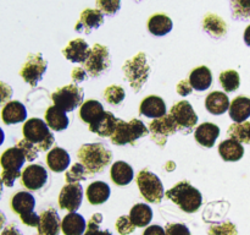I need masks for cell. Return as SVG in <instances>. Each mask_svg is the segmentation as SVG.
<instances>
[{"instance_id": "836d02e7", "label": "cell", "mask_w": 250, "mask_h": 235, "mask_svg": "<svg viewBox=\"0 0 250 235\" xmlns=\"http://www.w3.org/2000/svg\"><path fill=\"white\" fill-rule=\"evenodd\" d=\"M129 219L133 223L134 227H146L150 224L151 219H153V210L150 208V206L146 205V203H137L131 208Z\"/></svg>"}, {"instance_id": "4fadbf2b", "label": "cell", "mask_w": 250, "mask_h": 235, "mask_svg": "<svg viewBox=\"0 0 250 235\" xmlns=\"http://www.w3.org/2000/svg\"><path fill=\"white\" fill-rule=\"evenodd\" d=\"M83 188L80 183L66 184L59 195V206L61 210H67L70 213L77 212L82 205Z\"/></svg>"}, {"instance_id": "8992f818", "label": "cell", "mask_w": 250, "mask_h": 235, "mask_svg": "<svg viewBox=\"0 0 250 235\" xmlns=\"http://www.w3.org/2000/svg\"><path fill=\"white\" fill-rule=\"evenodd\" d=\"M149 134L148 127L139 119H132L126 122L119 119L114 135L111 136V142L117 146H125L127 143L133 144L137 140Z\"/></svg>"}, {"instance_id": "44dd1931", "label": "cell", "mask_w": 250, "mask_h": 235, "mask_svg": "<svg viewBox=\"0 0 250 235\" xmlns=\"http://www.w3.org/2000/svg\"><path fill=\"white\" fill-rule=\"evenodd\" d=\"M220 135V127L217 125L212 124V122H204V124L199 125L195 130V141L203 147L207 148H211L216 142L217 137Z\"/></svg>"}, {"instance_id": "bcb514c9", "label": "cell", "mask_w": 250, "mask_h": 235, "mask_svg": "<svg viewBox=\"0 0 250 235\" xmlns=\"http://www.w3.org/2000/svg\"><path fill=\"white\" fill-rule=\"evenodd\" d=\"M166 235H190L189 229L183 223H168L165 228Z\"/></svg>"}, {"instance_id": "ba28073f", "label": "cell", "mask_w": 250, "mask_h": 235, "mask_svg": "<svg viewBox=\"0 0 250 235\" xmlns=\"http://www.w3.org/2000/svg\"><path fill=\"white\" fill-rule=\"evenodd\" d=\"M83 98H84L83 90L78 87L77 85H75V83L59 88L51 95L54 105L59 109L63 110L65 113L73 112L76 108L82 105Z\"/></svg>"}, {"instance_id": "6da1fadb", "label": "cell", "mask_w": 250, "mask_h": 235, "mask_svg": "<svg viewBox=\"0 0 250 235\" xmlns=\"http://www.w3.org/2000/svg\"><path fill=\"white\" fill-rule=\"evenodd\" d=\"M77 158L92 175L102 173L112 161V153L104 143H85L78 149Z\"/></svg>"}, {"instance_id": "681fc988", "label": "cell", "mask_w": 250, "mask_h": 235, "mask_svg": "<svg viewBox=\"0 0 250 235\" xmlns=\"http://www.w3.org/2000/svg\"><path fill=\"white\" fill-rule=\"evenodd\" d=\"M193 91L192 86H190L189 83V80H182L178 82L177 85V93L180 95H182V97H186V95L190 94Z\"/></svg>"}, {"instance_id": "e575fe53", "label": "cell", "mask_w": 250, "mask_h": 235, "mask_svg": "<svg viewBox=\"0 0 250 235\" xmlns=\"http://www.w3.org/2000/svg\"><path fill=\"white\" fill-rule=\"evenodd\" d=\"M104 108H103V104L98 100L89 99L87 102H84L81 107L80 110V117L81 119L83 120L87 124H92L94 120H97L100 115L104 113Z\"/></svg>"}, {"instance_id": "2e32d148", "label": "cell", "mask_w": 250, "mask_h": 235, "mask_svg": "<svg viewBox=\"0 0 250 235\" xmlns=\"http://www.w3.org/2000/svg\"><path fill=\"white\" fill-rule=\"evenodd\" d=\"M104 24V14L99 9H85L81 14L80 21L76 24L75 29L81 33L90 34L93 29L99 28Z\"/></svg>"}, {"instance_id": "7c38bea8", "label": "cell", "mask_w": 250, "mask_h": 235, "mask_svg": "<svg viewBox=\"0 0 250 235\" xmlns=\"http://www.w3.org/2000/svg\"><path fill=\"white\" fill-rule=\"evenodd\" d=\"M177 131V125L170 114H166L165 117L159 119H154L149 125L151 140L160 147L165 146L168 137Z\"/></svg>"}, {"instance_id": "8fae6325", "label": "cell", "mask_w": 250, "mask_h": 235, "mask_svg": "<svg viewBox=\"0 0 250 235\" xmlns=\"http://www.w3.org/2000/svg\"><path fill=\"white\" fill-rule=\"evenodd\" d=\"M46 69H48V63L42 54H29L20 71V75L24 82L31 85L32 87H36L39 81L43 78Z\"/></svg>"}, {"instance_id": "f35d334b", "label": "cell", "mask_w": 250, "mask_h": 235, "mask_svg": "<svg viewBox=\"0 0 250 235\" xmlns=\"http://www.w3.org/2000/svg\"><path fill=\"white\" fill-rule=\"evenodd\" d=\"M231 9L233 19L241 21L250 19V0H232Z\"/></svg>"}, {"instance_id": "b9f144b4", "label": "cell", "mask_w": 250, "mask_h": 235, "mask_svg": "<svg viewBox=\"0 0 250 235\" xmlns=\"http://www.w3.org/2000/svg\"><path fill=\"white\" fill-rule=\"evenodd\" d=\"M103 222L102 213H94L87 223V232L83 235H112L109 230L100 229V224Z\"/></svg>"}, {"instance_id": "9a60e30c", "label": "cell", "mask_w": 250, "mask_h": 235, "mask_svg": "<svg viewBox=\"0 0 250 235\" xmlns=\"http://www.w3.org/2000/svg\"><path fill=\"white\" fill-rule=\"evenodd\" d=\"M39 224H38V234L39 235H59L61 229L60 215L56 212L55 208L49 207L44 210L39 214Z\"/></svg>"}, {"instance_id": "9c48e42d", "label": "cell", "mask_w": 250, "mask_h": 235, "mask_svg": "<svg viewBox=\"0 0 250 235\" xmlns=\"http://www.w3.org/2000/svg\"><path fill=\"white\" fill-rule=\"evenodd\" d=\"M110 66H111V59H110L109 48L103 44H94L90 49L83 69L87 71L88 76L98 77L109 70Z\"/></svg>"}, {"instance_id": "e0dca14e", "label": "cell", "mask_w": 250, "mask_h": 235, "mask_svg": "<svg viewBox=\"0 0 250 235\" xmlns=\"http://www.w3.org/2000/svg\"><path fill=\"white\" fill-rule=\"evenodd\" d=\"M90 48L87 42L82 38L72 39L65 48L62 49V54L67 60L72 63L84 64L89 55Z\"/></svg>"}, {"instance_id": "11a10c76", "label": "cell", "mask_w": 250, "mask_h": 235, "mask_svg": "<svg viewBox=\"0 0 250 235\" xmlns=\"http://www.w3.org/2000/svg\"><path fill=\"white\" fill-rule=\"evenodd\" d=\"M6 224V217H5L4 212L0 211V230L4 229V225Z\"/></svg>"}, {"instance_id": "74e56055", "label": "cell", "mask_w": 250, "mask_h": 235, "mask_svg": "<svg viewBox=\"0 0 250 235\" xmlns=\"http://www.w3.org/2000/svg\"><path fill=\"white\" fill-rule=\"evenodd\" d=\"M220 82L226 92H234L241 85V77L236 70H226L220 75Z\"/></svg>"}, {"instance_id": "5bb4252c", "label": "cell", "mask_w": 250, "mask_h": 235, "mask_svg": "<svg viewBox=\"0 0 250 235\" xmlns=\"http://www.w3.org/2000/svg\"><path fill=\"white\" fill-rule=\"evenodd\" d=\"M21 180L24 188L31 191H37L43 188L48 181V171L41 164H31L22 171Z\"/></svg>"}, {"instance_id": "7bdbcfd3", "label": "cell", "mask_w": 250, "mask_h": 235, "mask_svg": "<svg viewBox=\"0 0 250 235\" xmlns=\"http://www.w3.org/2000/svg\"><path fill=\"white\" fill-rule=\"evenodd\" d=\"M97 7L107 16H112L116 14L121 7V2L119 0H98Z\"/></svg>"}, {"instance_id": "1f68e13d", "label": "cell", "mask_w": 250, "mask_h": 235, "mask_svg": "<svg viewBox=\"0 0 250 235\" xmlns=\"http://www.w3.org/2000/svg\"><path fill=\"white\" fill-rule=\"evenodd\" d=\"M45 122L49 126V129L54 131H62L67 129L70 120L63 110L59 109L55 105H51L45 112Z\"/></svg>"}, {"instance_id": "7402d4cb", "label": "cell", "mask_w": 250, "mask_h": 235, "mask_svg": "<svg viewBox=\"0 0 250 235\" xmlns=\"http://www.w3.org/2000/svg\"><path fill=\"white\" fill-rule=\"evenodd\" d=\"M85 229H87L85 219L77 212L68 213L61 222V230L65 235H83Z\"/></svg>"}, {"instance_id": "d4e9b609", "label": "cell", "mask_w": 250, "mask_h": 235, "mask_svg": "<svg viewBox=\"0 0 250 235\" xmlns=\"http://www.w3.org/2000/svg\"><path fill=\"white\" fill-rule=\"evenodd\" d=\"M70 154L67 153V151L61 148V147H54L53 149L49 151L48 156H46V164L55 173L65 171L67 169V166L70 165Z\"/></svg>"}, {"instance_id": "52a82bcc", "label": "cell", "mask_w": 250, "mask_h": 235, "mask_svg": "<svg viewBox=\"0 0 250 235\" xmlns=\"http://www.w3.org/2000/svg\"><path fill=\"white\" fill-rule=\"evenodd\" d=\"M137 185L142 196L150 203H160L165 196L163 183L156 174L149 169H143L137 175Z\"/></svg>"}, {"instance_id": "816d5d0a", "label": "cell", "mask_w": 250, "mask_h": 235, "mask_svg": "<svg viewBox=\"0 0 250 235\" xmlns=\"http://www.w3.org/2000/svg\"><path fill=\"white\" fill-rule=\"evenodd\" d=\"M143 235H166L165 229L161 225H149L146 228Z\"/></svg>"}, {"instance_id": "cb8c5ba5", "label": "cell", "mask_w": 250, "mask_h": 235, "mask_svg": "<svg viewBox=\"0 0 250 235\" xmlns=\"http://www.w3.org/2000/svg\"><path fill=\"white\" fill-rule=\"evenodd\" d=\"M203 29L212 38L220 39L227 34V24L219 15L207 14L203 19Z\"/></svg>"}, {"instance_id": "9f6ffc18", "label": "cell", "mask_w": 250, "mask_h": 235, "mask_svg": "<svg viewBox=\"0 0 250 235\" xmlns=\"http://www.w3.org/2000/svg\"><path fill=\"white\" fill-rule=\"evenodd\" d=\"M4 140H5V132L2 131V129L0 127V146L4 143Z\"/></svg>"}, {"instance_id": "277c9868", "label": "cell", "mask_w": 250, "mask_h": 235, "mask_svg": "<svg viewBox=\"0 0 250 235\" xmlns=\"http://www.w3.org/2000/svg\"><path fill=\"white\" fill-rule=\"evenodd\" d=\"M122 70L134 92H141L150 75V65L146 54L138 53L136 56L127 60Z\"/></svg>"}, {"instance_id": "3957f363", "label": "cell", "mask_w": 250, "mask_h": 235, "mask_svg": "<svg viewBox=\"0 0 250 235\" xmlns=\"http://www.w3.org/2000/svg\"><path fill=\"white\" fill-rule=\"evenodd\" d=\"M22 132H23L24 140L34 144L38 151H48L55 142L53 132L50 131L46 122L38 118H32L27 120L24 122Z\"/></svg>"}, {"instance_id": "d6a6232c", "label": "cell", "mask_w": 250, "mask_h": 235, "mask_svg": "<svg viewBox=\"0 0 250 235\" xmlns=\"http://www.w3.org/2000/svg\"><path fill=\"white\" fill-rule=\"evenodd\" d=\"M172 20L165 14H156L149 19L148 29L151 34L158 37H163L172 31Z\"/></svg>"}, {"instance_id": "f907efd6", "label": "cell", "mask_w": 250, "mask_h": 235, "mask_svg": "<svg viewBox=\"0 0 250 235\" xmlns=\"http://www.w3.org/2000/svg\"><path fill=\"white\" fill-rule=\"evenodd\" d=\"M71 76H72V80L73 82H75V85H77V83L83 82V81L88 77V73L83 68H76L73 69L72 75Z\"/></svg>"}, {"instance_id": "8d00e7d4", "label": "cell", "mask_w": 250, "mask_h": 235, "mask_svg": "<svg viewBox=\"0 0 250 235\" xmlns=\"http://www.w3.org/2000/svg\"><path fill=\"white\" fill-rule=\"evenodd\" d=\"M249 129L250 122L248 121L242 122V124H232L227 134L232 140H236L239 143H250Z\"/></svg>"}, {"instance_id": "603a6c76", "label": "cell", "mask_w": 250, "mask_h": 235, "mask_svg": "<svg viewBox=\"0 0 250 235\" xmlns=\"http://www.w3.org/2000/svg\"><path fill=\"white\" fill-rule=\"evenodd\" d=\"M229 118L233 120L236 124L246 122L250 118V98L239 95L232 100L229 105Z\"/></svg>"}, {"instance_id": "ab89813d", "label": "cell", "mask_w": 250, "mask_h": 235, "mask_svg": "<svg viewBox=\"0 0 250 235\" xmlns=\"http://www.w3.org/2000/svg\"><path fill=\"white\" fill-rule=\"evenodd\" d=\"M104 98L107 103L112 105H119L126 98V92L121 86H110L104 91Z\"/></svg>"}, {"instance_id": "ee69618b", "label": "cell", "mask_w": 250, "mask_h": 235, "mask_svg": "<svg viewBox=\"0 0 250 235\" xmlns=\"http://www.w3.org/2000/svg\"><path fill=\"white\" fill-rule=\"evenodd\" d=\"M16 147H19L22 152H23L24 157L28 162H33L34 159L38 157V149L34 144H32L31 142H28L27 140H21V141L17 142Z\"/></svg>"}, {"instance_id": "4316f807", "label": "cell", "mask_w": 250, "mask_h": 235, "mask_svg": "<svg viewBox=\"0 0 250 235\" xmlns=\"http://www.w3.org/2000/svg\"><path fill=\"white\" fill-rule=\"evenodd\" d=\"M229 105L231 103L227 94L220 91L211 92L205 99V107L208 112L212 115H222L229 109Z\"/></svg>"}, {"instance_id": "7dc6e473", "label": "cell", "mask_w": 250, "mask_h": 235, "mask_svg": "<svg viewBox=\"0 0 250 235\" xmlns=\"http://www.w3.org/2000/svg\"><path fill=\"white\" fill-rule=\"evenodd\" d=\"M12 94H14V91L11 86L0 81V105H6L7 103L11 102Z\"/></svg>"}, {"instance_id": "83f0119b", "label": "cell", "mask_w": 250, "mask_h": 235, "mask_svg": "<svg viewBox=\"0 0 250 235\" xmlns=\"http://www.w3.org/2000/svg\"><path fill=\"white\" fill-rule=\"evenodd\" d=\"M219 153L226 162L241 161L244 156V147L236 140H225L219 144Z\"/></svg>"}, {"instance_id": "d590c367", "label": "cell", "mask_w": 250, "mask_h": 235, "mask_svg": "<svg viewBox=\"0 0 250 235\" xmlns=\"http://www.w3.org/2000/svg\"><path fill=\"white\" fill-rule=\"evenodd\" d=\"M92 174L85 169V166H83L82 164L78 162L75 163L65 174V180L67 184H77L81 183L83 180H87V179L92 178Z\"/></svg>"}, {"instance_id": "c3c4849f", "label": "cell", "mask_w": 250, "mask_h": 235, "mask_svg": "<svg viewBox=\"0 0 250 235\" xmlns=\"http://www.w3.org/2000/svg\"><path fill=\"white\" fill-rule=\"evenodd\" d=\"M21 220L23 222V224L28 225V227H38L39 224V215L37 214L36 212H32L28 213V214H24V215H20Z\"/></svg>"}, {"instance_id": "6f0895ef", "label": "cell", "mask_w": 250, "mask_h": 235, "mask_svg": "<svg viewBox=\"0 0 250 235\" xmlns=\"http://www.w3.org/2000/svg\"><path fill=\"white\" fill-rule=\"evenodd\" d=\"M2 188H4V183H2L1 178H0V197H1V193H2Z\"/></svg>"}, {"instance_id": "ffe728a7", "label": "cell", "mask_w": 250, "mask_h": 235, "mask_svg": "<svg viewBox=\"0 0 250 235\" xmlns=\"http://www.w3.org/2000/svg\"><path fill=\"white\" fill-rule=\"evenodd\" d=\"M1 119L6 125L19 124L27 119V109L19 100H11L4 105L1 110Z\"/></svg>"}, {"instance_id": "30bf717a", "label": "cell", "mask_w": 250, "mask_h": 235, "mask_svg": "<svg viewBox=\"0 0 250 235\" xmlns=\"http://www.w3.org/2000/svg\"><path fill=\"white\" fill-rule=\"evenodd\" d=\"M170 115L175 120L178 131L190 134L198 124V115L188 100H181L171 108Z\"/></svg>"}, {"instance_id": "60d3db41", "label": "cell", "mask_w": 250, "mask_h": 235, "mask_svg": "<svg viewBox=\"0 0 250 235\" xmlns=\"http://www.w3.org/2000/svg\"><path fill=\"white\" fill-rule=\"evenodd\" d=\"M209 235H238L236 225L229 220L222 223H215L209 227Z\"/></svg>"}, {"instance_id": "4dcf8cb0", "label": "cell", "mask_w": 250, "mask_h": 235, "mask_svg": "<svg viewBox=\"0 0 250 235\" xmlns=\"http://www.w3.org/2000/svg\"><path fill=\"white\" fill-rule=\"evenodd\" d=\"M189 83L193 90L198 92L207 91L212 83V75L210 69L207 66H199L194 69L189 75Z\"/></svg>"}, {"instance_id": "f1b7e54d", "label": "cell", "mask_w": 250, "mask_h": 235, "mask_svg": "<svg viewBox=\"0 0 250 235\" xmlns=\"http://www.w3.org/2000/svg\"><path fill=\"white\" fill-rule=\"evenodd\" d=\"M110 186L104 181H94L87 188V200L90 205H103L110 197Z\"/></svg>"}, {"instance_id": "680465c9", "label": "cell", "mask_w": 250, "mask_h": 235, "mask_svg": "<svg viewBox=\"0 0 250 235\" xmlns=\"http://www.w3.org/2000/svg\"><path fill=\"white\" fill-rule=\"evenodd\" d=\"M249 139H250V129H249Z\"/></svg>"}, {"instance_id": "d6986e66", "label": "cell", "mask_w": 250, "mask_h": 235, "mask_svg": "<svg viewBox=\"0 0 250 235\" xmlns=\"http://www.w3.org/2000/svg\"><path fill=\"white\" fill-rule=\"evenodd\" d=\"M119 119L110 112H104L97 120L89 125V130L100 137H111L116 130Z\"/></svg>"}, {"instance_id": "db71d44e", "label": "cell", "mask_w": 250, "mask_h": 235, "mask_svg": "<svg viewBox=\"0 0 250 235\" xmlns=\"http://www.w3.org/2000/svg\"><path fill=\"white\" fill-rule=\"evenodd\" d=\"M244 42L248 47H250V24L246 28V32H244Z\"/></svg>"}, {"instance_id": "5b68a950", "label": "cell", "mask_w": 250, "mask_h": 235, "mask_svg": "<svg viewBox=\"0 0 250 235\" xmlns=\"http://www.w3.org/2000/svg\"><path fill=\"white\" fill-rule=\"evenodd\" d=\"M23 152L19 147H11L7 148L0 157V164L2 166L1 171V180L5 186L12 188L14 183L17 180V178L22 175L21 169L26 162Z\"/></svg>"}, {"instance_id": "484cf974", "label": "cell", "mask_w": 250, "mask_h": 235, "mask_svg": "<svg viewBox=\"0 0 250 235\" xmlns=\"http://www.w3.org/2000/svg\"><path fill=\"white\" fill-rule=\"evenodd\" d=\"M34 207H36V198L32 193L27 191H20L12 196L11 208L17 214L24 215L34 212Z\"/></svg>"}, {"instance_id": "f546056e", "label": "cell", "mask_w": 250, "mask_h": 235, "mask_svg": "<svg viewBox=\"0 0 250 235\" xmlns=\"http://www.w3.org/2000/svg\"><path fill=\"white\" fill-rule=\"evenodd\" d=\"M112 181L119 186H126L133 180L134 173L132 166L124 161H119L112 164L110 170Z\"/></svg>"}, {"instance_id": "f5cc1de1", "label": "cell", "mask_w": 250, "mask_h": 235, "mask_svg": "<svg viewBox=\"0 0 250 235\" xmlns=\"http://www.w3.org/2000/svg\"><path fill=\"white\" fill-rule=\"evenodd\" d=\"M1 235H23V234H22L21 230L16 227V224L12 223V224L6 225V227L4 228Z\"/></svg>"}, {"instance_id": "7a4b0ae2", "label": "cell", "mask_w": 250, "mask_h": 235, "mask_svg": "<svg viewBox=\"0 0 250 235\" xmlns=\"http://www.w3.org/2000/svg\"><path fill=\"white\" fill-rule=\"evenodd\" d=\"M165 196L187 213L199 211L203 203L202 193L189 181H180L173 188L166 191Z\"/></svg>"}, {"instance_id": "ac0fdd59", "label": "cell", "mask_w": 250, "mask_h": 235, "mask_svg": "<svg viewBox=\"0 0 250 235\" xmlns=\"http://www.w3.org/2000/svg\"><path fill=\"white\" fill-rule=\"evenodd\" d=\"M139 113L146 118L159 119L166 115V104L163 98L159 95H149L142 100Z\"/></svg>"}, {"instance_id": "f6af8a7d", "label": "cell", "mask_w": 250, "mask_h": 235, "mask_svg": "<svg viewBox=\"0 0 250 235\" xmlns=\"http://www.w3.org/2000/svg\"><path fill=\"white\" fill-rule=\"evenodd\" d=\"M115 225H116L117 232L121 235H128L133 233V230L136 229L134 224L129 219V215H121V217H119Z\"/></svg>"}]
</instances>
